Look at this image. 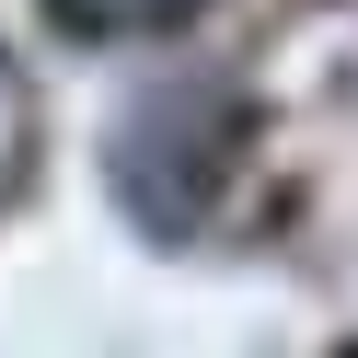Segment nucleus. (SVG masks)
I'll return each mask as SVG.
<instances>
[{
	"label": "nucleus",
	"instance_id": "f257e3e1",
	"mask_svg": "<svg viewBox=\"0 0 358 358\" xmlns=\"http://www.w3.org/2000/svg\"><path fill=\"white\" fill-rule=\"evenodd\" d=\"M70 35H93V47H116V35H162L185 24V12H208V0H47Z\"/></svg>",
	"mask_w": 358,
	"mask_h": 358
}]
</instances>
